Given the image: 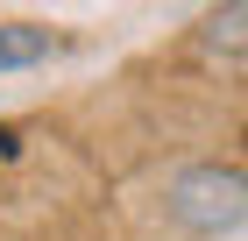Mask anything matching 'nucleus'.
Here are the masks:
<instances>
[{"mask_svg": "<svg viewBox=\"0 0 248 241\" xmlns=\"http://www.w3.org/2000/svg\"><path fill=\"white\" fill-rule=\"evenodd\" d=\"M163 213H170L185 234H220L248 213V177L241 170H220V163H191L163 185Z\"/></svg>", "mask_w": 248, "mask_h": 241, "instance_id": "nucleus-1", "label": "nucleus"}, {"mask_svg": "<svg viewBox=\"0 0 248 241\" xmlns=\"http://www.w3.org/2000/svg\"><path fill=\"white\" fill-rule=\"evenodd\" d=\"M57 50V36L43 29V21H0V71H29L43 57Z\"/></svg>", "mask_w": 248, "mask_h": 241, "instance_id": "nucleus-2", "label": "nucleus"}, {"mask_svg": "<svg viewBox=\"0 0 248 241\" xmlns=\"http://www.w3.org/2000/svg\"><path fill=\"white\" fill-rule=\"evenodd\" d=\"M199 43L220 57H248V0L241 7H213L206 21H199Z\"/></svg>", "mask_w": 248, "mask_h": 241, "instance_id": "nucleus-3", "label": "nucleus"}]
</instances>
